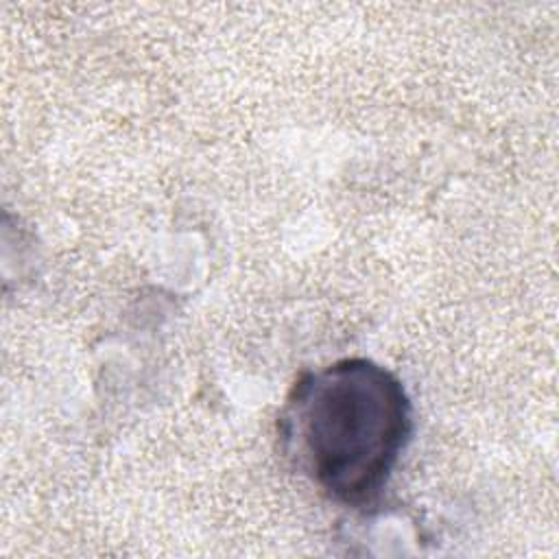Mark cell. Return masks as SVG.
<instances>
[{
    "instance_id": "1",
    "label": "cell",
    "mask_w": 559,
    "mask_h": 559,
    "mask_svg": "<svg viewBox=\"0 0 559 559\" xmlns=\"http://www.w3.org/2000/svg\"><path fill=\"white\" fill-rule=\"evenodd\" d=\"M282 454L334 504L362 509L389 485L413 437L402 380L369 358L304 371L277 417Z\"/></svg>"
}]
</instances>
